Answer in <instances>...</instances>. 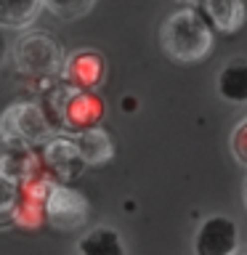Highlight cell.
Here are the masks:
<instances>
[{"mask_svg": "<svg viewBox=\"0 0 247 255\" xmlns=\"http://www.w3.org/2000/svg\"><path fill=\"white\" fill-rule=\"evenodd\" d=\"M159 45L175 64H197L213 53V29L191 8L167 16L159 29Z\"/></svg>", "mask_w": 247, "mask_h": 255, "instance_id": "1", "label": "cell"}, {"mask_svg": "<svg viewBox=\"0 0 247 255\" xmlns=\"http://www.w3.org/2000/svg\"><path fill=\"white\" fill-rule=\"evenodd\" d=\"M64 45L48 32H24L13 45V67L24 77H59L64 67Z\"/></svg>", "mask_w": 247, "mask_h": 255, "instance_id": "2", "label": "cell"}, {"mask_svg": "<svg viewBox=\"0 0 247 255\" xmlns=\"http://www.w3.org/2000/svg\"><path fill=\"white\" fill-rule=\"evenodd\" d=\"M51 135L53 123L35 101H16L0 115V138H21L35 146L45 143Z\"/></svg>", "mask_w": 247, "mask_h": 255, "instance_id": "3", "label": "cell"}, {"mask_svg": "<svg viewBox=\"0 0 247 255\" xmlns=\"http://www.w3.org/2000/svg\"><path fill=\"white\" fill-rule=\"evenodd\" d=\"M56 112H59V120L67 130L80 133L101 123L107 104L96 93V88H69L67 85L56 96Z\"/></svg>", "mask_w": 247, "mask_h": 255, "instance_id": "4", "label": "cell"}, {"mask_svg": "<svg viewBox=\"0 0 247 255\" xmlns=\"http://www.w3.org/2000/svg\"><path fill=\"white\" fill-rule=\"evenodd\" d=\"M88 199L67 183H51L45 194V221L59 231H75L88 223Z\"/></svg>", "mask_w": 247, "mask_h": 255, "instance_id": "5", "label": "cell"}, {"mask_svg": "<svg viewBox=\"0 0 247 255\" xmlns=\"http://www.w3.org/2000/svg\"><path fill=\"white\" fill-rule=\"evenodd\" d=\"M239 250V226L229 215H210L199 223L194 237L197 255H234Z\"/></svg>", "mask_w": 247, "mask_h": 255, "instance_id": "6", "label": "cell"}, {"mask_svg": "<svg viewBox=\"0 0 247 255\" xmlns=\"http://www.w3.org/2000/svg\"><path fill=\"white\" fill-rule=\"evenodd\" d=\"M59 77L69 88H99L107 77V59L93 48H83L64 59Z\"/></svg>", "mask_w": 247, "mask_h": 255, "instance_id": "7", "label": "cell"}, {"mask_svg": "<svg viewBox=\"0 0 247 255\" xmlns=\"http://www.w3.org/2000/svg\"><path fill=\"white\" fill-rule=\"evenodd\" d=\"M43 162L51 167V173H56L61 181H72L83 173L85 159L80 154V146L75 138L67 135H51L43 146Z\"/></svg>", "mask_w": 247, "mask_h": 255, "instance_id": "8", "label": "cell"}, {"mask_svg": "<svg viewBox=\"0 0 247 255\" xmlns=\"http://www.w3.org/2000/svg\"><path fill=\"white\" fill-rule=\"evenodd\" d=\"M0 173L19 183L40 175V159L32 154V143L21 138H0Z\"/></svg>", "mask_w": 247, "mask_h": 255, "instance_id": "9", "label": "cell"}, {"mask_svg": "<svg viewBox=\"0 0 247 255\" xmlns=\"http://www.w3.org/2000/svg\"><path fill=\"white\" fill-rule=\"evenodd\" d=\"M205 13L210 19L213 27H218L221 32H239L247 21V5L245 0H202Z\"/></svg>", "mask_w": 247, "mask_h": 255, "instance_id": "10", "label": "cell"}, {"mask_svg": "<svg viewBox=\"0 0 247 255\" xmlns=\"http://www.w3.org/2000/svg\"><path fill=\"white\" fill-rule=\"evenodd\" d=\"M75 141L80 146V154H83L85 165H107L115 157V141L99 125L88 128V130H80Z\"/></svg>", "mask_w": 247, "mask_h": 255, "instance_id": "11", "label": "cell"}, {"mask_svg": "<svg viewBox=\"0 0 247 255\" xmlns=\"http://www.w3.org/2000/svg\"><path fill=\"white\" fill-rule=\"evenodd\" d=\"M75 253H80V255H123L125 245H123L120 231L109 229V226H96L77 239Z\"/></svg>", "mask_w": 247, "mask_h": 255, "instance_id": "12", "label": "cell"}, {"mask_svg": "<svg viewBox=\"0 0 247 255\" xmlns=\"http://www.w3.org/2000/svg\"><path fill=\"white\" fill-rule=\"evenodd\" d=\"M43 0H0V27L3 29H27L43 13Z\"/></svg>", "mask_w": 247, "mask_h": 255, "instance_id": "13", "label": "cell"}, {"mask_svg": "<svg viewBox=\"0 0 247 255\" xmlns=\"http://www.w3.org/2000/svg\"><path fill=\"white\" fill-rule=\"evenodd\" d=\"M218 93L231 104H247V61L231 59L218 75Z\"/></svg>", "mask_w": 247, "mask_h": 255, "instance_id": "14", "label": "cell"}, {"mask_svg": "<svg viewBox=\"0 0 247 255\" xmlns=\"http://www.w3.org/2000/svg\"><path fill=\"white\" fill-rule=\"evenodd\" d=\"M21 186L19 181L0 173V229H8L16 223V207H19Z\"/></svg>", "mask_w": 247, "mask_h": 255, "instance_id": "15", "label": "cell"}, {"mask_svg": "<svg viewBox=\"0 0 247 255\" xmlns=\"http://www.w3.org/2000/svg\"><path fill=\"white\" fill-rule=\"evenodd\" d=\"M45 8L64 21H75L96 5V0H43Z\"/></svg>", "mask_w": 247, "mask_h": 255, "instance_id": "16", "label": "cell"}, {"mask_svg": "<svg viewBox=\"0 0 247 255\" xmlns=\"http://www.w3.org/2000/svg\"><path fill=\"white\" fill-rule=\"evenodd\" d=\"M231 154L242 167H247V117L239 120L231 130Z\"/></svg>", "mask_w": 247, "mask_h": 255, "instance_id": "17", "label": "cell"}, {"mask_svg": "<svg viewBox=\"0 0 247 255\" xmlns=\"http://www.w3.org/2000/svg\"><path fill=\"white\" fill-rule=\"evenodd\" d=\"M5 56H8V40H5V32H3V27H0V67H3Z\"/></svg>", "mask_w": 247, "mask_h": 255, "instance_id": "18", "label": "cell"}, {"mask_svg": "<svg viewBox=\"0 0 247 255\" xmlns=\"http://www.w3.org/2000/svg\"><path fill=\"white\" fill-rule=\"evenodd\" d=\"M245 207H247V183H245Z\"/></svg>", "mask_w": 247, "mask_h": 255, "instance_id": "19", "label": "cell"}, {"mask_svg": "<svg viewBox=\"0 0 247 255\" xmlns=\"http://www.w3.org/2000/svg\"><path fill=\"white\" fill-rule=\"evenodd\" d=\"M183 3H194V0H183Z\"/></svg>", "mask_w": 247, "mask_h": 255, "instance_id": "20", "label": "cell"}]
</instances>
